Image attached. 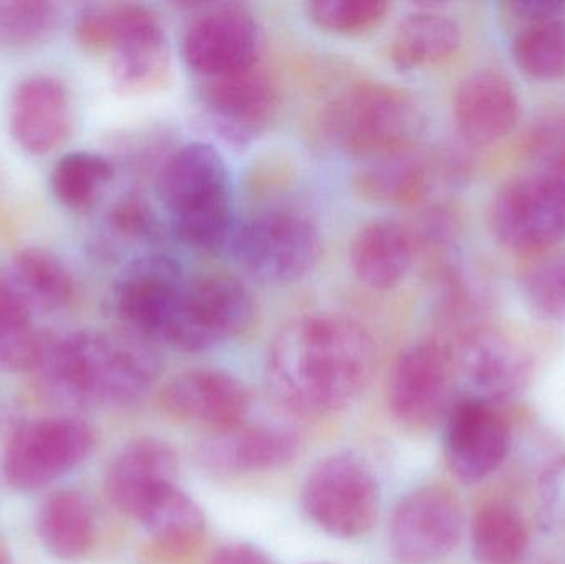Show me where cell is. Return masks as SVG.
<instances>
[{
  "instance_id": "484cf974",
  "label": "cell",
  "mask_w": 565,
  "mask_h": 564,
  "mask_svg": "<svg viewBox=\"0 0 565 564\" xmlns=\"http://www.w3.org/2000/svg\"><path fill=\"white\" fill-rule=\"evenodd\" d=\"M458 23L444 13L420 10L401 20L388 45L392 63L402 72L447 62L460 49Z\"/></svg>"
},
{
  "instance_id": "30bf717a",
  "label": "cell",
  "mask_w": 565,
  "mask_h": 564,
  "mask_svg": "<svg viewBox=\"0 0 565 564\" xmlns=\"http://www.w3.org/2000/svg\"><path fill=\"white\" fill-rule=\"evenodd\" d=\"M185 281L168 255L146 254L129 262L113 291V308L128 337L164 344Z\"/></svg>"
},
{
  "instance_id": "836d02e7",
  "label": "cell",
  "mask_w": 565,
  "mask_h": 564,
  "mask_svg": "<svg viewBox=\"0 0 565 564\" xmlns=\"http://www.w3.org/2000/svg\"><path fill=\"white\" fill-rule=\"evenodd\" d=\"M56 23L53 3L39 0L0 2V43L7 46H30L45 40Z\"/></svg>"
},
{
  "instance_id": "cb8c5ba5",
  "label": "cell",
  "mask_w": 565,
  "mask_h": 564,
  "mask_svg": "<svg viewBox=\"0 0 565 564\" xmlns=\"http://www.w3.org/2000/svg\"><path fill=\"white\" fill-rule=\"evenodd\" d=\"M415 237L401 222L377 219L359 228L349 248L355 278L371 290L398 287L415 257Z\"/></svg>"
},
{
  "instance_id": "277c9868",
  "label": "cell",
  "mask_w": 565,
  "mask_h": 564,
  "mask_svg": "<svg viewBox=\"0 0 565 564\" xmlns=\"http://www.w3.org/2000/svg\"><path fill=\"white\" fill-rule=\"evenodd\" d=\"M76 40L108 62L118 92L145 96L171 79V45L158 17L139 3H93L79 13Z\"/></svg>"
},
{
  "instance_id": "8992f818",
  "label": "cell",
  "mask_w": 565,
  "mask_h": 564,
  "mask_svg": "<svg viewBox=\"0 0 565 564\" xmlns=\"http://www.w3.org/2000/svg\"><path fill=\"white\" fill-rule=\"evenodd\" d=\"M232 254L262 284L286 285L311 274L322 254L318 225L295 211L270 209L235 225Z\"/></svg>"
},
{
  "instance_id": "d6a6232c",
  "label": "cell",
  "mask_w": 565,
  "mask_h": 564,
  "mask_svg": "<svg viewBox=\"0 0 565 564\" xmlns=\"http://www.w3.org/2000/svg\"><path fill=\"white\" fill-rule=\"evenodd\" d=\"M42 344L43 338L36 333L33 318L0 298V371L33 370Z\"/></svg>"
},
{
  "instance_id": "d6986e66",
  "label": "cell",
  "mask_w": 565,
  "mask_h": 564,
  "mask_svg": "<svg viewBox=\"0 0 565 564\" xmlns=\"http://www.w3.org/2000/svg\"><path fill=\"white\" fill-rule=\"evenodd\" d=\"M9 125L23 151L50 155L66 141L72 129L68 89L52 75L26 76L13 92Z\"/></svg>"
},
{
  "instance_id": "8fae6325",
  "label": "cell",
  "mask_w": 565,
  "mask_h": 564,
  "mask_svg": "<svg viewBox=\"0 0 565 564\" xmlns=\"http://www.w3.org/2000/svg\"><path fill=\"white\" fill-rule=\"evenodd\" d=\"M463 530V507L457 496L440 486L420 487L398 503L392 517V556L401 564L440 562L457 549Z\"/></svg>"
},
{
  "instance_id": "6da1fadb",
  "label": "cell",
  "mask_w": 565,
  "mask_h": 564,
  "mask_svg": "<svg viewBox=\"0 0 565 564\" xmlns=\"http://www.w3.org/2000/svg\"><path fill=\"white\" fill-rule=\"evenodd\" d=\"M377 363L367 328L344 313L316 311L288 321L268 350L267 376L289 409L311 416L351 406Z\"/></svg>"
},
{
  "instance_id": "e0dca14e",
  "label": "cell",
  "mask_w": 565,
  "mask_h": 564,
  "mask_svg": "<svg viewBox=\"0 0 565 564\" xmlns=\"http://www.w3.org/2000/svg\"><path fill=\"white\" fill-rule=\"evenodd\" d=\"M161 403L179 421L217 433L244 423L250 393L234 374L202 368L175 376L162 391Z\"/></svg>"
},
{
  "instance_id": "7402d4cb",
  "label": "cell",
  "mask_w": 565,
  "mask_h": 564,
  "mask_svg": "<svg viewBox=\"0 0 565 564\" xmlns=\"http://www.w3.org/2000/svg\"><path fill=\"white\" fill-rule=\"evenodd\" d=\"M455 123L465 141L490 146L510 135L521 115L516 88L497 70L471 73L458 86Z\"/></svg>"
},
{
  "instance_id": "d590c367",
  "label": "cell",
  "mask_w": 565,
  "mask_h": 564,
  "mask_svg": "<svg viewBox=\"0 0 565 564\" xmlns=\"http://www.w3.org/2000/svg\"><path fill=\"white\" fill-rule=\"evenodd\" d=\"M527 151L540 174L565 182V118L541 123L531 132Z\"/></svg>"
},
{
  "instance_id": "ffe728a7",
  "label": "cell",
  "mask_w": 565,
  "mask_h": 564,
  "mask_svg": "<svg viewBox=\"0 0 565 564\" xmlns=\"http://www.w3.org/2000/svg\"><path fill=\"white\" fill-rule=\"evenodd\" d=\"M298 447V436L286 427L241 423L212 434L201 446V459L214 472L242 476L281 469Z\"/></svg>"
},
{
  "instance_id": "60d3db41",
  "label": "cell",
  "mask_w": 565,
  "mask_h": 564,
  "mask_svg": "<svg viewBox=\"0 0 565 564\" xmlns=\"http://www.w3.org/2000/svg\"><path fill=\"white\" fill-rule=\"evenodd\" d=\"M540 564H565V552L554 553V555L547 556V558Z\"/></svg>"
},
{
  "instance_id": "7c38bea8",
  "label": "cell",
  "mask_w": 565,
  "mask_h": 564,
  "mask_svg": "<svg viewBox=\"0 0 565 564\" xmlns=\"http://www.w3.org/2000/svg\"><path fill=\"white\" fill-rule=\"evenodd\" d=\"M264 50V30L244 7L215 6L195 17L182 36L185 65L199 78L254 68Z\"/></svg>"
},
{
  "instance_id": "b9f144b4",
  "label": "cell",
  "mask_w": 565,
  "mask_h": 564,
  "mask_svg": "<svg viewBox=\"0 0 565 564\" xmlns=\"http://www.w3.org/2000/svg\"><path fill=\"white\" fill-rule=\"evenodd\" d=\"M315 564H331V563H315Z\"/></svg>"
},
{
  "instance_id": "74e56055",
  "label": "cell",
  "mask_w": 565,
  "mask_h": 564,
  "mask_svg": "<svg viewBox=\"0 0 565 564\" xmlns=\"http://www.w3.org/2000/svg\"><path fill=\"white\" fill-rule=\"evenodd\" d=\"M540 499L547 522L565 526V457L541 477Z\"/></svg>"
},
{
  "instance_id": "8d00e7d4",
  "label": "cell",
  "mask_w": 565,
  "mask_h": 564,
  "mask_svg": "<svg viewBox=\"0 0 565 564\" xmlns=\"http://www.w3.org/2000/svg\"><path fill=\"white\" fill-rule=\"evenodd\" d=\"M109 227L121 241H149L156 234L154 215L142 202L125 201L109 214Z\"/></svg>"
},
{
  "instance_id": "ac0fdd59",
  "label": "cell",
  "mask_w": 565,
  "mask_h": 564,
  "mask_svg": "<svg viewBox=\"0 0 565 564\" xmlns=\"http://www.w3.org/2000/svg\"><path fill=\"white\" fill-rule=\"evenodd\" d=\"M458 366L473 387L471 396L490 404L520 396L530 386L534 374L530 351L498 331H473L465 337Z\"/></svg>"
},
{
  "instance_id": "9c48e42d",
  "label": "cell",
  "mask_w": 565,
  "mask_h": 564,
  "mask_svg": "<svg viewBox=\"0 0 565 564\" xmlns=\"http://www.w3.org/2000/svg\"><path fill=\"white\" fill-rule=\"evenodd\" d=\"M497 241L514 252H543L565 241V182L523 175L498 191L490 207Z\"/></svg>"
},
{
  "instance_id": "f35d334b",
  "label": "cell",
  "mask_w": 565,
  "mask_h": 564,
  "mask_svg": "<svg viewBox=\"0 0 565 564\" xmlns=\"http://www.w3.org/2000/svg\"><path fill=\"white\" fill-rule=\"evenodd\" d=\"M507 9L514 19L530 26L559 20L563 17L565 3L553 2V0H521V2L507 3Z\"/></svg>"
},
{
  "instance_id": "5bb4252c",
  "label": "cell",
  "mask_w": 565,
  "mask_h": 564,
  "mask_svg": "<svg viewBox=\"0 0 565 564\" xmlns=\"http://www.w3.org/2000/svg\"><path fill=\"white\" fill-rule=\"evenodd\" d=\"M451 384L454 364L445 344L435 340L411 344L398 354L388 380L392 416L411 429L435 426L454 404Z\"/></svg>"
},
{
  "instance_id": "f1b7e54d",
  "label": "cell",
  "mask_w": 565,
  "mask_h": 564,
  "mask_svg": "<svg viewBox=\"0 0 565 564\" xmlns=\"http://www.w3.org/2000/svg\"><path fill=\"white\" fill-rule=\"evenodd\" d=\"M162 546L188 549L201 540L205 515L178 483L162 490L138 520Z\"/></svg>"
},
{
  "instance_id": "1f68e13d",
  "label": "cell",
  "mask_w": 565,
  "mask_h": 564,
  "mask_svg": "<svg viewBox=\"0 0 565 564\" xmlns=\"http://www.w3.org/2000/svg\"><path fill=\"white\" fill-rule=\"evenodd\" d=\"M391 10L384 0H315L306 3L309 20L335 35H364L381 25Z\"/></svg>"
},
{
  "instance_id": "4dcf8cb0",
  "label": "cell",
  "mask_w": 565,
  "mask_h": 564,
  "mask_svg": "<svg viewBox=\"0 0 565 564\" xmlns=\"http://www.w3.org/2000/svg\"><path fill=\"white\" fill-rule=\"evenodd\" d=\"M513 58L531 78L559 79L565 76V22L563 19L530 25L518 33Z\"/></svg>"
},
{
  "instance_id": "4316f807",
  "label": "cell",
  "mask_w": 565,
  "mask_h": 564,
  "mask_svg": "<svg viewBox=\"0 0 565 564\" xmlns=\"http://www.w3.org/2000/svg\"><path fill=\"white\" fill-rule=\"evenodd\" d=\"M470 542L478 564H520L530 546V530L511 503L488 502L471 520Z\"/></svg>"
},
{
  "instance_id": "2e32d148",
  "label": "cell",
  "mask_w": 565,
  "mask_h": 564,
  "mask_svg": "<svg viewBox=\"0 0 565 564\" xmlns=\"http://www.w3.org/2000/svg\"><path fill=\"white\" fill-rule=\"evenodd\" d=\"M511 427L494 404L467 396L445 416L444 454L461 482L477 483L500 469L511 450Z\"/></svg>"
},
{
  "instance_id": "e575fe53",
  "label": "cell",
  "mask_w": 565,
  "mask_h": 564,
  "mask_svg": "<svg viewBox=\"0 0 565 564\" xmlns=\"http://www.w3.org/2000/svg\"><path fill=\"white\" fill-rule=\"evenodd\" d=\"M524 295L537 315L565 321V257L537 262L524 278Z\"/></svg>"
},
{
  "instance_id": "7a4b0ae2",
  "label": "cell",
  "mask_w": 565,
  "mask_h": 564,
  "mask_svg": "<svg viewBox=\"0 0 565 564\" xmlns=\"http://www.w3.org/2000/svg\"><path fill=\"white\" fill-rule=\"evenodd\" d=\"M148 344L99 331H75L45 340L33 371L43 390L68 404H125L158 376Z\"/></svg>"
},
{
  "instance_id": "52a82bcc",
  "label": "cell",
  "mask_w": 565,
  "mask_h": 564,
  "mask_svg": "<svg viewBox=\"0 0 565 564\" xmlns=\"http://www.w3.org/2000/svg\"><path fill=\"white\" fill-rule=\"evenodd\" d=\"M255 317L257 300L237 277L188 278L164 344L185 353L214 350L244 334Z\"/></svg>"
},
{
  "instance_id": "d4e9b609",
  "label": "cell",
  "mask_w": 565,
  "mask_h": 564,
  "mask_svg": "<svg viewBox=\"0 0 565 564\" xmlns=\"http://www.w3.org/2000/svg\"><path fill=\"white\" fill-rule=\"evenodd\" d=\"M437 172V161L414 146L362 161L354 188L375 204L415 205L427 198Z\"/></svg>"
},
{
  "instance_id": "ba28073f",
  "label": "cell",
  "mask_w": 565,
  "mask_h": 564,
  "mask_svg": "<svg viewBox=\"0 0 565 564\" xmlns=\"http://www.w3.org/2000/svg\"><path fill=\"white\" fill-rule=\"evenodd\" d=\"M301 500L315 525L342 540L371 532L381 510V490L374 473L349 454L319 460L306 476Z\"/></svg>"
},
{
  "instance_id": "83f0119b",
  "label": "cell",
  "mask_w": 565,
  "mask_h": 564,
  "mask_svg": "<svg viewBox=\"0 0 565 564\" xmlns=\"http://www.w3.org/2000/svg\"><path fill=\"white\" fill-rule=\"evenodd\" d=\"M45 549L62 560H78L92 549L93 519L78 493L56 492L43 503L36 520Z\"/></svg>"
},
{
  "instance_id": "5b68a950",
  "label": "cell",
  "mask_w": 565,
  "mask_h": 564,
  "mask_svg": "<svg viewBox=\"0 0 565 564\" xmlns=\"http://www.w3.org/2000/svg\"><path fill=\"white\" fill-rule=\"evenodd\" d=\"M322 125L339 151L362 162L417 146L425 116L405 89L367 82L338 96L326 109Z\"/></svg>"
},
{
  "instance_id": "f546056e",
  "label": "cell",
  "mask_w": 565,
  "mask_h": 564,
  "mask_svg": "<svg viewBox=\"0 0 565 564\" xmlns=\"http://www.w3.org/2000/svg\"><path fill=\"white\" fill-rule=\"evenodd\" d=\"M115 178V166L96 152L75 151L63 156L52 171L53 198L70 211H85L95 204L103 189Z\"/></svg>"
},
{
  "instance_id": "ab89813d",
  "label": "cell",
  "mask_w": 565,
  "mask_h": 564,
  "mask_svg": "<svg viewBox=\"0 0 565 564\" xmlns=\"http://www.w3.org/2000/svg\"><path fill=\"white\" fill-rule=\"evenodd\" d=\"M207 564H275L267 553L248 543H228L212 553Z\"/></svg>"
},
{
  "instance_id": "44dd1931",
  "label": "cell",
  "mask_w": 565,
  "mask_h": 564,
  "mask_svg": "<svg viewBox=\"0 0 565 564\" xmlns=\"http://www.w3.org/2000/svg\"><path fill=\"white\" fill-rule=\"evenodd\" d=\"M179 460L168 443L154 437L135 440L111 464L106 490L116 509L139 520L152 500L175 483Z\"/></svg>"
},
{
  "instance_id": "9a60e30c",
  "label": "cell",
  "mask_w": 565,
  "mask_h": 564,
  "mask_svg": "<svg viewBox=\"0 0 565 564\" xmlns=\"http://www.w3.org/2000/svg\"><path fill=\"white\" fill-rule=\"evenodd\" d=\"M92 446V433L79 421H39L22 427L12 437L3 472L15 489H40L79 466Z\"/></svg>"
},
{
  "instance_id": "3957f363",
  "label": "cell",
  "mask_w": 565,
  "mask_h": 564,
  "mask_svg": "<svg viewBox=\"0 0 565 564\" xmlns=\"http://www.w3.org/2000/svg\"><path fill=\"white\" fill-rule=\"evenodd\" d=\"M158 194L175 237L212 252L231 242L235 228L231 172L224 156L207 142H188L162 162Z\"/></svg>"
},
{
  "instance_id": "603a6c76",
  "label": "cell",
  "mask_w": 565,
  "mask_h": 564,
  "mask_svg": "<svg viewBox=\"0 0 565 564\" xmlns=\"http://www.w3.org/2000/svg\"><path fill=\"white\" fill-rule=\"evenodd\" d=\"M0 298L30 318L58 313L72 305L75 281L56 255L25 248L0 268Z\"/></svg>"
},
{
  "instance_id": "4fadbf2b",
  "label": "cell",
  "mask_w": 565,
  "mask_h": 564,
  "mask_svg": "<svg viewBox=\"0 0 565 564\" xmlns=\"http://www.w3.org/2000/svg\"><path fill=\"white\" fill-rule=\"evenodd\" d=\"M198 103L215 135L234 146L260 138L278 111L274 79L260 66L201 78Z\"/></svg>"
}]
</instances>
